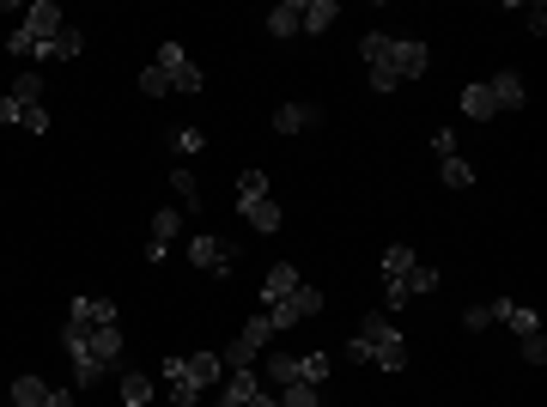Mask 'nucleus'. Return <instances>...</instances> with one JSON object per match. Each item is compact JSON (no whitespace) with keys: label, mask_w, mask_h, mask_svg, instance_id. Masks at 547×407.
Here are the masks:
<instances>
[{"label":"nucleus","mask_w":547,"mask_h":407,"mask_svg":"<svg viewBox=\"0 0 547 407\" xmlns=\"http://www.w3.org/2000/svg\"><path fill=\"white\" fill-rule=\"evenodd\" d=\"M164 383H171V407H195L201 402V389H195V377H189L182 359H164Z\"/></svg>","instance_id":"14"},{"label":"nucleus","mask_w":547,"mask_h":407,"mask_svg":"<svg viewBox=\"0 0 547 407\" xmlns=\"http://www.w3.org/2000/svg\"><path fill=\"white\" fill-rule=\"evenodd\" d=\"M523 359L529 365H547V334H523Z\"/></svg>","instance_id":"39"},{"label":"nucleus","mask_w":547,"mask_h":407,"mask_svg":"<svg viewBox=\"0 0 547 407\" xmlns=\"http://www.w3.org/2000/svg\"><path fill=\"white\" fill-rule=\"evenodd\" d=\"M24 128H31V134H49V103H37V110H24Z\"/></svg>","instance_id":"42"},{"label":"nucleus","mask_w":547,"mask_h":407,"mask_svg":"<svg viewBox=\"0 0 547 407\" xmlns=\"http://www.w3.org/2000/svg\"><path fill=\"white\" fill-rule=\"evenodd\" d=\"M171 152H189V159H195V152H207V134L201 128H177V134H171Z\"/></svg>","instance_id":"34"},{"label":"nucleus","mask_w":547,"mask_h":407,"mask_svg":"<svg viewBox=\"0 0 547 407\" xmlns=\"http://www.w3.org/2000/svg\"><path fill=\"white\" fill-rule=\"evenodd\" d=\"M298 383V359H268V389Z\"/></svg>","instance_id":"35"},{"label":"nucleus","mask_w":547,"mask_h":407,"mask_svg":"<svg viewBox=\"0 0 547 407\" xmlns=\"http://www.w3.org/2000/svg\"><path fill=\"white\" fill-rule=\"evenodd\" d=\"M389 67H396V80L407 85V80H420L425 67H432V49H425L420 37H402L396 49H389Z\"/></svg>","instance_id":"6"},{"label":"nucleus","mask_w":547,"mask_h":407,"mask_svg":"<svg viewBox=\"0 0 547 407\" xmlns=\"http://www.w3.org/2000/svg\"><path fill=\"white\" fill-rule=\"evenodd\" d=\"M238 213H243V219H249V225H256L262 237H274V231H280V219H286V213H280V201H274V195H262V201L238 207Z\"/></svg>","instance_id":"16"},{"label":"nucleus","mask_w":547,"mask_h":407,"mask_svg":"<svg viewBox=\"0 0 547 407\" xmlns=\"http://www.w3.org/2000/svg\"><path fill=\"white\" fill-rule=\"evenodd\" d=\"M335 19H341V6H335V0H298V31H304V37H323Z\"/></svg>","instance_id":"13"},{"label":"nucleus","mask_w":547,"mask_h":407,"mask_svg":"<svg viewBox=\"0 0 547 407\" xmlns=\"http://www.w3.org/2000/svg\"><path fill=\"white\" fill-rule=\"evenodd\" d=\"M414 262H420V256H414L407 244H389V249H384V280H402Z\"/></svg>","instance_id":"31"},{"label":"nucleus","mask_w":547,"mask_h":407,"mask_svg":"<svg viewBox=\"0 0 547 407\" xmlns=\"http://www.w3.org/2000/svg\"><path fill=\"white\" fill-rule=\"evenodd\" d=\"M280 407H323V389H317V383H286L280 389Z\"/></svg>","instance_id":"32"},{"label":"nucleus","mask_w":547,"mask_h":407,"mask_svg":"<svg viewBox=\"0 0 547 407\" xmlns=\"http://www.w3.org/2000/svg\"><path fill=\"white\" fill-rule=\"evenodd\" d=\"M67 316H80V323H92V328H110L122 310L110 305V298H73V305H67Z\"/></svg>","instance_id":"17"},{"label":"nucleus","mask_w":547,"mask_h":407,"mask_svg":"<svg viewBox=\"0 0 547 407\" xmlns=\"http://www.w3.org/2000/svg\"><path fill=\"white\" fill-rule=\"evenodd\" d=\"M13 402L19 407H43L49 402V383H43V377H13Z\"/></svg>","instance_id":"27"},{"label":"nucleus","mask_w":547,"mask_h":407,"mask_svg":"<svg viewBox=\"0 0 547 407\" xmlns=\"http://www.w3.org/2000/svg\"><path fill=\"white\" fill-rule=\"evenodd\" d=\"M189 262H195V267H207V274H225V267L238 262V249H231V237L195 231V237H189Z\"/></svg>","instance_id":"5"},{"label":"nucleus","mask_w":547,"mask_h":407,"mask_svg":"<svg viewBox=\"0 0 547 407\" xmlns=\"http://www.w3.org/2000/svg\"><path fill=\"white\" fill-rule=\"evenodd\" d=\"M463 116H474V122H493L499 110H493V92H486V80L463 85Z\"/></svg>","instance_id":"18"},{"label":"nucleus","mask_w":547,"mask_h":407,"mask_svg":"<svg viewBox=\"0 0 547 407\" xmlns=\"http://www.w3.org/2000/svg\"><path fill=\"white\" fill-rule=\"evenodd\" d=\"M317 122H323L317 103H280V110H274V134H286V141L304 134V128H317Z\"/></svg>","instance_id":"12"},{"label":"nucleus","mask_w":547,"mask_h":407,"mask_svg":"<svg viewBox=\"0 0 547 407\" xmlns=\"http://www.w3.org/2000/svg\"><path fill=\"white\" fill-rule=\"evenodd\" d=\"M268 37H298V0H280L268 13Z\"/></svg>","instance_id":"24"},{"label":"nucleus","mask_w":547,"mask_h":407,"mask_svg":"<svg viewBox=\"0 0 547 407\" xmlns=\"http://www.w3.org/2000/svg\"><path fill=\"white\" fill-rule=\"evenodd\" d=\"M389 49H396V37H384V31H365L359 37V55L371 67H389Z\"/></svg>","instance_id":"26"},{"label":"nucleus","mask_w":547,"mask_h":407,"mask_svg":"<svg viewBox=\"0 0 547 407\" xmlns=\"http://www.w3.org/2000/svg\"><path fill=\"white\" fill-rule=\"evenodd\" d=\"M438 177H444V189H468V183H474V164H468L463 152H456V159H444V164H438Z\"/></svg>","instance_id":"30"},{"label":"nucleus","mask_w":547,"mask_h":407,"mask_svg":"<svg viewBox=\"0 0 547 407\" xmlns=\"http://www.w3.org/2000/svg\"><path fill=\"white\" fill-rule=\"evenodd\" d=\"M0 122H24V110H19V98H13V92H0Z\"/></svg>","instance_id":"44"},{"label":"nucleus","mask_w":547,"mask_h":407,"mask_svg":"<svg viewBox=\"0 0 547 407\" xmlns=\"http://www.w3.org/2000/svg\"><path fill=\"white\" fill-rule=\"evenodd\" d=\"M177 231H182V213L159 207V213H152V237H146V262H164L171 244H177Z\"/></svg>","instance_id":"7"},{"label":"nucleus","mask_w":547,"mask_h":407,"mask_svg":"<svg viewBox=\"0 0 547 407\" xmlns=\"http://www.w3.org/2000/svg\"><path fill=\"white\" fill-rule=\"evenodd\" d=\"M92 359H98V371L122 365V323H110V328H92Z\"/></svg>","instance_id":"15"},{"label":"nucleus","mask_w":547,"mask_h":407,"mask_svg":"<svg viewBox=\"0 0 547 407\" xmlns=\"http://www.w3.org/2000/svg\"><path fill=\"white\" fill-rule=\"evenodd\" d=\"M13 98H19V110H37L43 103V73L37 67H24L19 80H13Z\"/></svg>","instance_id":"25"},{"label":"nucleus","mask_w":547,"mask_h":407,"mask_svg":"<svg viewBox=\"0 0 547 407\" xmlns=\"http://www.w3.org/2000/svg\"><path fill=\"white\" fill-rule=\"evenodd\" d=\"M292 292H298V267H292V262H274L262 274V310H274L280 298H292Z\"/></svg>","instance_id":"11"},{"label":"nucleus","mask_w":547,"mask_h":407,"mask_svg":"<svg viewBox=\"0 0 547 407\" xmlns=\"http://www.w3.org/2000/svg\"><path fill=\"white\" fill-rule=\"evenodd\" d=\"M384 298H389V310H402L407 305V286L402 280H384Z\"/></svg>","instance_id":"46"},{"label":"nucleus","mask_w":547,"mask_h":407,"mask_svg":"<svg viewBox=\"0 0 547 407\" xmlns=\"http://www.w3.org/2000/svg\"><path fill=\"white\" fill-rule=\"evenodd\" d=\"M171 189H177V195H182L189 207H201V189H195V170H182V164H177V170H171Z\"/></svg>","instance_id":"36"},{"label":"nucleus","mask_w":547,"mask_h":407,"mask_svg":"<svg viewBox=\"0 0 547 407\" xmlns=\"http://www.w3.org/2000/svg\"><path fill=\"white\" fill-rule=\"evenodd\" d=\"M493 323H505V328H517V341H523V334H542V316H535V310H523L517 305V298H493Z\"/></svg>","instance_id":"9"},{"label":"nucleus","mask_w":547,"mask_h":407,"mask_svg":"<svg viewBox=\"0 0 547 407\" xmlns=\"http://www.w3.org/2000/svg\"><path fill=\"white\" fill-rule=\"evenodd\" d=\"M207 85V73L195 62H182V67H171V92H189V98H195V92H201Z\"/></svg>","instance_id":"33"},{"label":"nucleus","mask_w":547,"mask_h":407,"mask_svg":"<svg viewBox=\"0 0 547 407\" xmlns=\"http://www.w3.org/2000/svg\"><path fill=\"white\" fill-rule=\"evenodd\" d=\"M80 49H85V37H80V24L67 19V24H61V31H55V43H49V62H73Z\"/></svg>","instance_id":"21"},{"label":"nucleus","mask_w":547,"mask_h":407,"mask_svg":"<svg viewBox=\"0 0 547 407\" xmlns=\"http://www.w3.org/2000/svg\"><path fill=\"white\" fill-rule=\"evenodd\" d=\"M353 341H359L365 353H371V365H377V371H389V377H396V371L407 365V341H402V328L389 323L384 310H371V316L359 323V334H353Z\"/></svg>","instance_id":"1"},{"label":"nucleus","mask_w":547,"mask_h":407,"mask_svg":"<svg viewBox=\"0 0 547 407\" xmlns=\"http://www.w3.org/2000/svg\"><path fill=\"white\" fill-rule=\"evenodd\" d=\"M61 346L73 353V389H92V383H98V359H92V323L67 316V323H61Z\"/></svg>","instance_id":"3"},{"label":"nucleus","mask_w":547,"mask_h":407,"mask_svg":"<svg viewBox=\"0 0 547 407\" xmlns=\"http://www.w3.org/2000/svg\"><path fill=\"white\" fill-rule=\"evenodd\" d=\"M523 19H529V31L542 37V31H547V6H542V0H535V6H523Z\"/></svg>","instance_id":"45"},{"label":"nucleus","mask_w":547,"mask_h":407,"mask_svg":"<svg viewBox=\"0 0 547 407\" xmlns=\"http://www.w3.org/2000/svg\"><path fill=\"white\" fill-rule=\"evenodd\" d=\"M141 92H146V98H164V92H171L164 67H146V73H141Z\"/></svg>","instance_id":"38"},{"label":"nucleus","mask_w":547,"mask_h":407,"mask_svg":"<svg viewBox=\"0 0 547 407\" xmlns=\"http://www.w3.org/2000/svg\"><path fill=\"white\" fill-rule=\"evenodd\" d=\"M396 85H402V80H396V67H371V92H384V98H389Z\"/></svg>","instance_id":"41"},{"label":"nucleus","mask_w":547,"mask_h":407,"mask_svg":"<svg viewBox=\"0 0 547 407\" xmlns=\"http://www.w3.org/2000/svg\"><path fill=\"white\" fill-rule=\"evenodd\" d=\"M43 407H73V389H49V402Z\"/></svg>","instance_id":"48"},{"label":"nucleus","mask_w":547,"mask_h":407,"mask_svg":"<svg viewBox=\"0 0 547 407\" xmlns=\"http://www.w3.org/2000/svg\"><path fill=\"white\" fill-rule=\"evenodd\" d=\"M243 407H280V395H274V389H262V395H249Z\"/></svg>","instance_id":"49"},{"label":"nucleus","mask_w":547,"mask_h":407,"mask_svg":"<svg viewBox=\"0 0 547 407\" xmlns=\"http://www.w3.org/2000/svg\"><path fill=\"white\" fill-rule=\"evenodd\" d=\"M122 402L128 407H152V377H146V371H122Z\"/></svg>","instance_id":"22"},{"label":"nucleus","mask_w":547,"mask_h":407,"mask_svg":"<svg viewBox=\"0 0 547 407\" xmlns=\"http://www.w3.org/2000/svg\"><path fill=\"white\" fill-rule=\"evenodd\" d=\"M432 152H438V159H456V134L438 128V134H432Z\"/></svg>","instance_id":"43"},{"label":"nucleus","mask_w":547,"mask_h":407,"mask_svg":"<svg viewBox=\"0 0 547 407\" xmlns=\"http://www.w3.org/2000/svg\"><path fill=\"white\" fill-rule=\"evenodd\" d=\"M402 286H407V298H420V292H438V267H425V262H414L402 274Z\"/></svg>","instance_id":"28"},{"label":"nucleus","mask_w":547,"mask_h":407,"mask_svg":"<svg viewBox=\"0 0 547 407\" xmlns=\"http://www.w3.org/2000/svg\"><path fill=\"white\" fill-rule=\"evenodd\" d=\"M274 341V323H268V310H256V316H249V323H243V334H238V346H249V353H256V359H262V346Z\"/></svg>","instance_id":"20"},{"label":"nucleus","mask_w":547,"mask_h":407,"mask_svg":"<svg viewBox=\"0 0 547 407\" xmlns=\"http://www.w3.org/2000/svg\"><path fill=\"white\" fill-rule=\"evenodd\" d=\"M6 49H13L19 62H31V37H24V31H13V37H6Z\"/></svg>","instance_id":"47"},{"label":"nucleus","mask_w":547,"mask_h":407,"mask_svg":"<svg viewBox=\"0 0 547 407\" xmlns=\"http://www.w3.org/2000/svg\"><path fill=\"white\" fill-rule=\"evenodd\" d=\"M220 407H243L249 395H262V377H256V365H243V371H225L220 377Z\"/></svg>","instance_id":"10"},{"label":"nucleus","mask_w":547,"mask_h":407,"mask_svg":"<svg viewBox=\"0 0 547 407\" xmlns=\"http://www.w3.org/2000/svg\"><path fill=\"white\" fill-rule=\"evenodd\" d=\"M189 55H182V43H159V55H152V67H164V80H171V67H182Z\"/></svg>","instance_id":"37"},{"label":"nucleus","mask_w":547,"mask_h":407,"mask_svg":"<svg viewBox=\"0 0 547 407\" xmlns=\"http://www.w3.org/2000/svg\"><path fill=\"white\" fill-rule=\"evenodd\" d=\"M61 24H67V13H61L55 0H31V6H24V37H31V62L37 67H49V43H55V31Z\"/></svg>","instance_id":"2"},{"label":"nucleus","mask_w":547,"mask_h":407,"mask_svg":"<svg viewBox=\"0 0 547 407\" xmlns=\"http://www.w3.org/2000/svg\"><path fill=\"white\" fill-rule=\"evenodd\" d=\"M262 195H268V170H256V164H249V170H243V177H238V207L262 201Z\"/></svg>","instance_id":"29"},{"label":"nucleus","mask_w":547,"mask_h":407,"mask_svg":"<svg viewBox=\"0 0 547 407\" xmlns=\"http://www.w3.org/2000/svg\"><path fill=\"white\" fill-rule=\"evenodd\" d=\"M189 365V377H195V389H213L225 377V365H220V353H195V359H182Z\"/></svg>","instance_id":"19"},{"label":"nucleus","mask_w":547,"mask_h":407,"mask_svg":"<svg viewBox=\"0 0 547 407\" xmlns=\"http://www.w3.org/2000/svg\"><path fill=\"white\" fill-rule=\"evenodd\" d=\"M310 316H323V292H317L310 280H298V292H292V298H280V305L268 310L274 334H280V328H292V323H310Z\"/></svg>","instance_id":"4"},{"label":"nucleus","mask_w":547,"mask_h":407,"mask_svg":"<svg viewBox=\"0 0 547 407\" xmlns=\"http://www.w3.org/2000/svg\"><path fill=\"white\" fill-rule=\"evenodd\" d=\"M486 323H493V310H486V305H468L463 310V328H468V334H481Z\"/></svg>","instance_id":"40"},{"label":"nucleus","mask_w":547,"mask_h":407,"mask_svg":"<svg viewBox=\"0 0 547 407\" xmlns=\"http://www.w3.org/2000/svg\"><path fill=\"white\" fill-rule=\"evenodd\" d=\"M328 371H335V353H304L298 359V383H328Z\"/></svg>","instance_id":"23"},{"label":"nucleus","mask_w":547,"mask_h":407,"mask_svg":"<svg viewBox=\"0 0 547 407\" xmlns=\"http://www.w3.org/2000/svg\"><path fill=\"white\" fill-rule=\"evenodd\" d=\"M486 92H493V110H499V116H511V110H523V103H529L523 73H493V80H486Z\"/></svg>","instance_id":"8"}]
</instances>
